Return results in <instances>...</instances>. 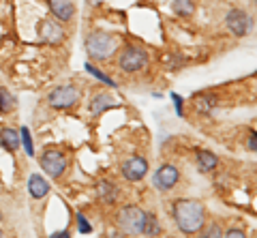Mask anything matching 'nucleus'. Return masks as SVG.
Masks as SVG:
<instances>
[{
	"instance_id": "obj_1",
	"label": "nucleus",
	"mask_w": 257,
	"mask_h": 238,
	"mask_svg": "<svg viewBox=\"0 0 257 238\" xmlns=\"http://www.w3.org/2000/svg\"><path fill=\"white\" fill-rule=\"evenodd\" d=\"M174 219L184 234H197L206 223V208L197 200H178L174 204Z\"/></svg>"
},
{
	"instance_id": "obj_2",
	"label": "nucleus",
	"mask_w": 257,
	"mask_h": 238,
	"mask_svg": "<svg viewBox=\"0 0 257 238\" xmlns=\"http://www.w3.org/2000/svg\"><path fill=\"white\" fill-rule=\"evenodd\" d=\"M118 50V39L107 33H92L86 39V52L94 60H109Z\"/></svg>"
},
{
	"instance_id": "obj_3",
	"label": "nucleus",
	"mask_w": 257,
	"mask_h": 238,
	"mask_svg": "<svg viewBox=\"0 0 257 238\" xmlns=\"http://www.w3.org/2000/svg\"><path fill=\"white\" fill-rule=\"evenodd\" d=\"M144 221H146V212L140 206H124L118 212V225L124 234H142Z\"/></svg>"
},
{
	"instance_id": "obj_4",
	"label": "nucleus",
	"mask_w": 257,
	"mask_h": 238,
	"mask_svg": "<svg viewBox=\"0 0 257 238\" xmlns=\"http://www.w3.org/2000/svg\"><path fill=\"white\" fill-rule=\"evenodd\" d=\"M146 65H148V52L138 45H126L118 58V67L124 73H135V71L144 69Z\"/></svg>"
},
{
	"instance_id": "obj_5",
	"label": "nucleus",
	"mask_w": 257,
	"mask_h": 238,
	"mask_svg": "<svg viewBox=\"0 0 257 238\" xmlns=\"http://www.w3.org/2000/svg\"><path fill=\"white\" fill-rule=\"evenodd\" d=\"M77 101H79V92H77L75 86H60V88H54L50 92V97H47V103L56 109H69V107L77 105Z\"/></svg>"
},
{
	"instance_id": "obj_6",
	"label": "nucleus",
	"mask_w": 257,
	"mask_h": 238,
	"mask_svg": "<svg viewBox=\"0 0 257 238\" xmlns=\"http://www.w3.org/2000/svg\"><path fill=\"white\" fill-rule=\"evenodd\" d=\"M41 168L45 174H50L52 178H58L67 170V157L60 150H45L41 155Z\"/></svg>"
},
{
	"instance_id": "obj_7",
	"label": "nucleus",
	"mask_w": 257,
	"mask_h": 238,
	"mask_svg": "<svg viewBox=\"0 0 257 238\" xmlns=\"http://www.w3.org/2000/svg\"><path fill=\"white\" fill-rule=\"evenodd\" d=\"M39 37L47 45H60L64 41V37H67V33H64L62 26L56 20H43L39 24Z\"/></svg>"
},
{
	"instance_id": "obj_8",
	"label": "nucleus",
	"mask_w": 257,
	"mask_h": 238,
	"mask_svg": "<svg viewBox=\"0 0 257 238\" xmlns=\"http://www.w3.org/2000/svg\"><path fill=\"white\" fill-rule=\"evenodd\" d=\"M148 172V161L144 157H131L128 161L122 163V176L131 182H138L146 176Z\"/></svg>"
},
{
	"instance_id": "obj_9",
	"label": "nucleus",
	"mask_w": 257,
	"mask_h": 238,
	"mask_svg": "<svg viewBox=\"0 0 257 238\" xmlns=\"http://www.w3.org/2000/svg\"><path fill=\"white\" fill-rule=\"evenodd\" d=\"M178 178H180V172L174 165H161L157 174L152 176V182H155V187L161 189V191H167V189H172L178 182Z\"/></svg>"
},
{
	"instance_id": "obj_10",
	"label": "nucleus",
	"mask_w": 257,
	"mask_h": 238,
	"mask_svg": "<svg viewBox=\"0 0 257 238\" xmlns=\"http://www.w3.org/2000/svg\"><path fill=\"white\" fill-rule=\"evenodd\" d=\"M225 22H227V28L234 33L236 37H244L246 35V28H248V15L244 11L240 9H234L227 13V18H225Z\"/></svg>"
},
{
	"instance_id": "obj_11",
	"label": "nucleus",
	"mask_w": 257,
	"mask_h": 238,
	"mask_svg": "<svg viewBox=\"0 0 257 238\" xmlns=\"http://www.w3.org/2000/svg\"><path fill=\"white\" fill-rule=\"evenodd\" d=\"M50 9L60 22H69L71 18H73V13H75L71 0H50Z\"/></svg>"
},
{
	"instance_id": "obj_12",
	"label": "nucleus",
	"mask_w": 257,
	"mask_h": 238,
	"mask_svg": "<svg viewBox=\"0 0 257 238\" xmlns=\"http://www.w3.org/2000/svg\"><path fill=\"white\" fill-rule=\"evenodd\" d=\"M28 191L35 200H41V197H45L47 191H50V182H47L43 176H39V174H32L28 178Z\"/></svg>"
},
{
	"instance_id": "obj_13",
	"label": "nucleus",
	"mask_w": 257,
	"mask_h": 238,
	"mask_svg": "<svg viewBox=\"0 0 257 238\" xmlns=\"http://www.w3.org/2000/svg\"><path fill=\"white\" fill-rule=\"evenodd\" d=\"M116 105V99L111 97V94H96V97H92V101H90V112L94 114V116H99V114H103L105 109H109V107H114Z\"/></svg>"
},
{
	"instance_id": "obj_14",
	"label": "nucleus",
	"mask_w": 257,
	"mask_h": 238,
	"mask_svg": "<svg viewBox=\"0 0 257 238\" xmlns=\"http://www.w3.org/2000/svg\"><path fill=\"white\" fill-rule=\"evenodd\" d=\"M96 195H99L101 202L114 204L118 200V187L109 180H103V182H99V187H96Z\"/></svg>"
},
{
	"instance_id": "obj_15",
	"label": "nucleus",
	"mask_w": 257,
	"mask_h": 238,
	"mask_svg": "<svg viewBox=\"0 0 257 238\" xmlns=\"http://www.w3.org/2000/svg\"><path fill=\"white\" fill-rule=\"evenodd\" d=\"M0 142H3V146L5 148H9V150H18L20 148V133L15 131V129H3L0 131Z\"/></svg>"
},
{
	"instance_id": "obj_16",
	"label": "nucleus",
	"mask_w": 257,
	"mask_h": 238,
	"mask_svg": "<svg viewBox=\"0 0 257 238\" xmlns=\"http://www.w3.org/2000/svg\"><path fill=\"white\" fill-rule=\"evenodd\" d=\"M197 163L199 168L204 172H210L216 168V163H219V159H216L212 153H208V150H197Z\"/></svg>"
},
{
	"instance_id": "obj_17",
	"label": "nucleus",
	"mask_w": 257,
	"mask_h": 238,
	"mask_svg": "<svg viewBox=\"0 0 257 238\" xmlns=\"http://www.w3.org/2000/svg\"><path fill=\"white\" fill-rule=\"evenodd\" d=\"M161 232V225H159V221L157 217L152 215V212H146V221H144V229H142V234H148V236H155Z\"/></svg>"
},
{
	"instance_id": "obj_18",
	"label": "nucleus",
	"mask_w": 257,
	"mask_h": 238,
	"mask_svg": "<svg viewBox=\"0 0 257 238\" xmlns=\"http://www.w3.org/2000/svg\"><path fill=\"white\" fill-rule=\"evenodd\" d=\"M20 142L24 144V148H26V153H28L30 157L35 155V146H32V138H30L28 127H22V131H20Z\"/></svg>"
},
{
	"instance_id": "obj_19",
	"label": "nucleus",
	"mask_w": 257,
	"mask_h": 238,
	"mask_svg": "<svg viewBox=\"0 0 257 238\" xmlns=\"http://www.w3.org/2000/svg\"><path fill=\"white\" fill-rule=\"evenodd\" d=\"M13 97L9 94V90H5L3 86H0V112H9V109H13Z\"/></svg>"
},
{
	"instance_id": "obj_20",
	"label": "nucleus",
	"mask_w": 257,
	"mask_h": 238,
	"mask_svg": "<svg viewBox=\"0 0 257 238\" xmlns=\"http://www.w3.org/2000/svg\"><path fill=\"white\" fill-rule=\"evenodd\" d=\"M174 11L180 15H191L193 13V3L191 0H176L174 3Z\"/></svg>"
},
{
	"instance_id": "obj_21",
	"label": "nucleus",
	"mask_w": 257,
	"mask_h": 238,
	"mask_svg": "<svg viewBox=\"0 0 257 238\" xmlns=\"http://www.w3.org/2000/svg\"><path fill=\"white\" fill-rule=\"evenodd\" d=\"M86 71H90V73H92L96 79H101V82H105L107 86H111V88H116V82H114V79L107 77V75H103V73H101V71L96 69V67H92V65H86Z\"/></svg>"
},
{
	"instance_id": "obj_22",
	"label": "nucleus",
	"mask_w": 257,
	"mask_h": 238,
	"mask_svg": "<svg viewBox=\"0 0 257 238\" xmlns=\"http://www.w3.org/2000/svg\"><path fill=\"white\" fill-rule=\"evenodd\" d=\"M214 105V99L212 97H199L197 99V109H199V112H208V109H210Z\"/></svg>"
},
{
	"instance_id": "obj_23",
	"label": "nucleus",
	"mask_w": 257,
	"mask_h": 238,
	"mask_svg": "<svg viewBox=\"0 0 257 238\" xmlns=\"http://www.w3.org/2000/svg\"><path fill=\"white\" fill-rule=\"evenodd\" d=\"M77 223H79V229H82L84 234H90V223L86 221L84 215H77Z\"/></svg>"
},
{
	"instance_id": "obj_24",
	"label": "nucleus",
	"mask_w": 257,
	"mask_h": 238,
	"mask_svg": "<svg viewBox=\"0 0 257 238\" xmlns=\"http://www.w3.org/2000/svg\"><path fill=\"white\" fill-rule=\"evenodd\" d=\"M172 99H174V103H176V112H178V114L182 116V99H180V97H178V94H176V92L172 94Z\"/></svg>"
},
{
	"instance_id": "obj_25",
	"label": "nucleus",
	"mask_w": 257,
	"mask_h": 238,
	"mask_svg": "<svg viewBox=\"0 0 257 238\" xmlns=\"http://www.w3.org/2000/svg\"><path fill=\"white\" fill-rule=\"evenodd\" d=\"M225 236H227V238H231V236L242 238V236H244V232H242V229H227V232H225Z\"/></svg>"
},
{
	"instance_id": "obj_26",
	"label": "nucleus",
	"mask_w": 257,
	"mask_h": 238,
	"mask_svg": "<svg viewBox=\"0 0 257 238\" xmlns=\"http://www.w3.org/2000/svg\"><path fill=\"white\" fill-rule=\"evenodd\" d=\"M248 148L255 153V148H257V144H255V131H251V136H248Z\"/></svg>"
},
{
	"instance_id": "obj_27",
	"label": "nucleus",
	"mask_w": 257,
	"mask_h": 238,
	"mask_svg": "<svg viewBox=\"0 0 257 238\" xmlns=\"http://www.w3.org/2000/svg\"><path fill=\"white\" fill-rule=\"evenodd\" d=\"M206 236H221L219 227H212V229H208V232H206Z\"/></svg>"
},
{
	"instance_id": "obj_28",
	"label": "nucleus",
	"mask_w": 257,
	"mask_h": 238,
	"mask_svg": "<svg viewBox=\"0 0 257 238\" xmlns=\"http://www.w3.org/2000/svg\"><path fill=\"white\" fill-rule=\"evenodd\" d=\"M52 236H54V238H60V236H62V238H67V236H69V232L64 229V232H56V234H52Z\"/></svg>"
},
{
	"instance_id": "obj_29",
	"label": "nucleus",
	"mask_w": 257,
	"mask_h": 238,
	"mask_svg": "<svg viewBox=\"0 0 257 238\" xmlns=\"http://www.w3.org/2000/svg\"><path fill=\"white\" fill-rule=\"evenodd\" d=\"M0 234H3V232H0Z\"/></svg>"
}]
</instances>
